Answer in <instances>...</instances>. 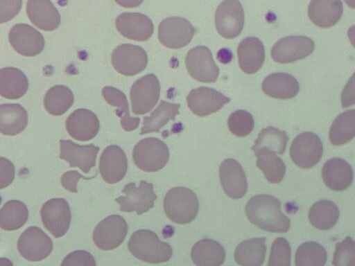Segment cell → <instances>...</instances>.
<instances>
[{
    "mask_svg": "<svg viewBox=\"0 0 355 266\" xmlns=\"http://www.w3.org/2000/svg\"><path fill=\"white\" fill-rule=\"evenodd\" d=\"M28 218V211L24 203L11 200L1 209L0 226L6 231H14L22 227Z\"/></svg>",
    "mask_w": 355,
    "mask_h": 266,
    "instance_id": "38",
    "label": "cell"
},
{
    "mask_svg": "<svg viewBox=\"0 0 355 266\" xmlns=\"http://www.w3.org/2000/svg\"><path fill=\"white\" fill-rule=\"evenodd\" d=\"M71 90L64 85H54L45 94L44 106L46 112L53 116L64 114L73 103Z\"/></svg>",
    "mask_w": 355,
    "mask_h": 266,
    "instance_id": "37",
    "label": "cell"
},
{
    "mask_svg": "<svg viewBox=\"0 0 355 266\" xmlns=\"http://www.w3.org/2000/svg\"><path fill=\"white\" fill-rule=\"evenodd\" d=\"M60 266H96V260L89 252L76 250L69 253Z\"/></svg>",
    "mask_w": 355,
    "mask_h": 266,
    "instance_id": "44",
    "label": "cell"
},
{
    "mask_svg": "<svg viewBox=\"0 0 355 266\" xmlns=\"http://www.w3.org/2000/svg\"><path fill=\"white\" fill-rule=\"evenodd\" d=\"M28 88L26 76L15 67H4L0 71V94L7 99L22 97Z\"/></svg>",
    "mask_w": 355,
    "mask_h": 266,
    "instance_id": "31",
    "label": "cell"
},
{
    "mask_svg": "<svg viewBox=\"0 0 355 266\" xmlns=\"http://www.w3.org/2000/svg\"><path fill=\"white\" fill-rule=\"evenodd\" d=\"M218 60L222 63H228L232 58V55L228 49L223 48L217 54Z\"/></svg>",
    "mask_w": 355,
    "mask_h": 266,
    "instance_id": "49",
    "label": "cell"
},
{
    "mask_svg": "<svg viewBox=\"0 0 355 266\" xmlns=\"http://www.w3.org/2000/svg\"><path fill=\"white\" fill-rule=\"evenodd\" d=\"M266 238H254L240 242L234 251V259L241 266H261L266 254Z\"/></svg>",
    "mask_w": 355,
    "mask_h": 266,
    "instance_id": "30",
    "label": "cell"
},
{
    "mask_svg": "<svg viewBox=\"0 0 355 266\" xmlns=\"http://www.w3.org/2000/svg\"><path fill=\"white\" fill-rule=\"evenodd\" d=\"M291 249L287 240L277 238L272 242L267 266H291Z\"/></svg>",
    "mask_w": 355,
    "mask_h": 266,
    "instance_id": "42",
    "label": "cell"
},
{
    "mask_svg": "<svg viewBox=\"0 0 355 266\" xmlns=\"http://www.w3.org/2000/svg\"><path fill=\"white\" fill-rule=\"evenodd\" d=\"M341 104L343 108L355 104V71L342 91Z\"/></svg>",
    "mask_w": 355,
    "mask_h": 266,
    "instance_id": "48",
    "label": "cell"
},
{
    "mask_svg": "<svg viewBox=\"0 0 355 266\" xmlns=\"http://www.w3.org/2000/svg\"><path fill=\"white\" fill-rule=\"evenodd\" d=\"M132 159L139 169L148 172H157L168 163L169 150L159 139L145 138L135 145Z\"/></svg>",
    "mask_w": 355,
    "mask_h": 266,
    "instance_id": "4",
    "label": "cell"
},
{
    "mask_svg": "<svg viewBox=\"0 0 355 266\" xmlns=\"http://www.w3.org/2000/svg\"><path fill=\"white\" fill-rule=\"evenodd\" d=\"M219 177L224 192L230 197L237 200L245 195L248 190L246 176L236 160H223L219 167Z\"/></svg>",
    "mask_w": 355,
    "mask_h": 266,
    "instance_id": "18",
    "label": "cell"
},
{
    "mask_svg": "<svg viewBox=\"0 0 355 266\" xmlns=\"http://www.w3.org/2000/svg\"><path fill=\"white\" fill-rule=\"evenodd\" d=\"M59 142V157L69 162V167H78L85 173H87L95 166L98 147L93 144L80 145L71 140L61 139Z\"/></svg>",
    "mask_w": 355,
    "mask_h": 266,
    "instance_id": "19",
    "label": "cell"
},
{
    "mask_svg": "<svg viewBox=\"0 0 355 266\" xmlns=\"http://www.w3.org/2000/svg\"><path fill=\"white\" fill-rule=\"evenodd\" d=\"M227 125L234 135L241 137L248 135L252 131L254 121L250 113L243 109H239L230 115Z\"/></svg>",
    "mask_w": 355,
    "mask_h": 266,
    "instance_id": "41",
    "label": "cell"
},
{
    "mask_svg": "<svg viewBox=\"0 0 355 266\" xmlns=\"http://www.w3.org/2000/svg\"><path fill=\"white\" fill-rule=\"evenodd\" d=\"M111 61L117 72L126 76H132L146 69L148 55L145 50L139 46L122 44L113 51Z\"/></svg>",
    "mask_w": 355,
    "mask_h": 266,
    "instance_id": "10",
    "label": "cell"
},
{
    "mask_svg": "<svg viewBox=\"0 0 355 266\" xmlns=\"http://www.w3.org/2000/svg\"><path fill=\"white\" fill-rule=\"evenodd\" d=\"M28 124V113L18 103H5L0 107V130L2 134L15 136Z\"/></svg>",
    "mask_w": 355,
    "mask_h": 266,
    "instance_id": "29",
    "label": "cell"
},
{
    "mask_svg": "<svg viewBox=\"0 0 355 266\" xmlns=\"http://www.w3.org/2000/svg\"><path fill=\"white\" fill-rule=\"evenodd\" d=\"M230 99L217 90L200 87L191 90L187 96L188 107L198 116H205L220 109Z\"/></svg>",
    "mask_w": 355,
    "mask_h": 266,
    "instance_id": "17",
    "label": "cell"
},
{
    "mask_svg": "<svg viewBox=\"0 0 355 266\" xmlns=\"http://www.w3.org/2000/svg\"><path fill=\"white\" fill-rule=\"evenodd\" d=\"M1 188L9 186L15 177V166L8 159L1 157Z\"/></svg>",
    "mask_w": 355,
    "mask_h": 266,
    "instance_id": "47",
    "label": "cell"
},
{
    "mask_svg": "<svg viewBox=\"0 0 355 266\" xmlns=\"http://www.w3.org/2000/svg\"><path fill=\"white\" fill-rule=\"evenodd\" d=\"M261 88L263 91L270 97L288 99L298 94L300 85L292 75L278 72L266 76L262 82Z\"/></svg>",
    "mask_w": 355,
    "mask_h": 266,
    "instance_id": "26",
    "label": "cell"
},
{
    "mask_svg": "<svg viewBox=\"0 0 355 266\" xmlns=\"http://www.w3.org/2000/svg\"><path fill=\"white\" fill-rule=\"evenodd\" d=\"M116 30L123 37L135 41H146L153 35L154 26L152 21L139 12H123L115 20Z\"/></svg>",
    "mask_w": 355,
    "mask_h": 266,
    "instance_id": "20",
    "label": "cell"
},
{
    "mask_svg": "<svg viewBox=\"0 0 355 266\" xmlns=\"http://www.w3.org/2000/svg\"><path fill=\"white\" fill-rule=\"evenodd\" d=\"M199 203L196 193L185 187L169 190L164 199V210L173 222L184 224L197 216Z\"/></svg>",
    "mask_w": 355,
    "mask_h": 266,
    "instance_id": "3",
    "label": "cell"
},
{
    "mask_svg": "<svg viewBox=\"0 0 355 266\" xmlns=\"http://www.w3.org/2000/svg\"><path fill=\"white\" fill-rule=\"evenodd\" d=\"M257 166L263 172L266 179L272 184H278L283 179L286 172V165L276 153L266 148L257 150Z\"/></svg>",
    "mask_w": 355,
    "mask_h": 266,
    "instance_id": "33",
    "label": "cell"
},
{
    "mask_svg": "<svg viewBox=\"0 0 355 266\" xmlns=\"http://www.w3.org/2000/svg\"><path fill=\"white\" fill-rule=\"evenodd\" d=\"M102 95L105 101L113 107L119 108L116 115L121 118V125L125 131H132L139 126L140 118L132 117L129 113V106L125 94L113 87H105L102 89Z\"/></svg>",
    "mask_w": 355,
    "mask_h": 266,
    "instance_id": "32",
    "label": "cell"
},
{
    "mask_svg": "<svg viewBox=\"0 0 355 266\" xmlns=\"http://www.w3.org/2000/svg\"><path fill=\"white\" fill-rule=\"evenodd\" d=\"M191 258L196 266H221L225 260V251L217 241L204 238L193 245Z\"/></svg>",
    "mask_w": 355,
    "mask_h": 266,
    "instance_id": "27",
    "label": "cell"
},
{
    "mask_svg": "<svg viewBox=\"0 0 355 266\" xmlns=\"http://www.w3.org/2000/svg\"><path fill=\"white\" fill-rule=\"evenodd\" d=\"M179 104L162 100L150 116H144L140 134L158 132L171 120L179 114Z\"/></svg>",
    "mask_w": 355,
    "mask_h": 266,
    "instance_id": "35",
    "label": "cell"
},
{
    "mask_svg": "<svg viewBox=\"0 0 355 266\" xmlns=\"http://www.w3.org/2000/svg\"><path fill=\"white\" fill-rule=\"evenodd\" d=\"M41 218L44 227L55 237L67 232L71 219L69 203L64 198H52L42 206Z\"/></svg>",
    "mask_w": 355,
    "mask_h": 266,
    "instance_id": "13",
    "label": "cell"
},
{
    "mask_svg": "<svg viewBox=\"0 0 355 266\" xmlns=\"http://www.w3.org/2000/svg\"><path fill=\"white\" fill-rule=\"evenodd\" d=\"M194 33L191 24L180 17H167L158 26L159 41L169 48L184 47L191 41Z\"/></svg>",
    "mask_w": 355,
    "mask_h": 266,
    "instance_id": "14",
    "label": "cell"
},
{
    "mask_svg": "<svg viewBox=\"0 0 355 266\" xmlns=\"http://www.w3.org/2000/svg\"><path fill=\"white\" fill-rule=\"evenodd\" d=\"M121 192L125 196L115 199V202L120 206V210L123 212L135 211L137 215H141L152 209L157 198L153 185L144 180L140 181L138 186L133 182L126 184Z\"/></svg>",
    "mask_w": 355,
    "mask_h": 266,
    "instance_id": "5",
    "label": "cell"
},
{
    "mask_svg": "<svg viewBox=\"0 0 355 266\" xmlns=\"http://www.w3.org/2000/svg\"><path fill=\"white\" fill-rule=\"evenodd\" d=\"M347 36L352 44L355 47V25L349 28L347 30Z\"/></svg>",
    "mask_w": 355,
    "mask_h": 266,
    "instance_id": "51",
    "label": "cell"
},
{
    "mask_svg": "<svg viewBox=\"0 0 355 266\" xmlns=\"http://www.w3.org/2000/svg\"><path fill=\"white\" fill-rule=\"evenodd\" d=\"M116 3H119L120 6L123 7H136L138 6L140 3H142V1H132V0H128V1H116Z\"/></svg>",
    "mask_w": 355,
    "mask_h": 266,
    "instance_id": "50",
    "label": "cell"
},
{
    "mask_svg": "<svg viewBox=\"0 0 355 266\" xmlns=\"http://www.w3.org/2000/svg\"><path fill=\"white\" fill-rule=\"evenodd\" d=\"M239 64L241 69L248 74L257 72L265 60L263 43L255 37L243 39L237 48Z\"/></svg>",
    "mask_w": 355,
    "mask_h": 266,
    "instance_id": "25",
    "label": "cell"
},
{
    "mask_svg": "<svg viewBox=\"0 0 355 266\" xmlns=\"http://www.w3.org/2000/svg\"><path fill=\"white\" fill-rule=\"evenodd\" d=\"M288 141L286 131L269 126L261 130L251 149L255 151L266 148L276 154H282L286 150Z\"/></svg>",
    "mask_w": 355,
    "mask_h": 266,
    "instance_id": "40",
    "label": "cell"
},
{
    "mask_svg": "<svg viewBox=\"0 0 355 266\" xmlns=\"http://www.w3.org/2000/svg\"><path fill=\"white\" fill-rule=\"evenodd\" d=\"M327 260L325 248L315 241L302 243L295 252V266H324Z\"/></svg>",
    "mask_w": 355,
    "mask_h": 266,
    "instance_id": "39",
    "label": "cell"
},
{
    "mask_svg": "<svg viewBox=\"0 0 355 266\" xmlns=\"http://www.w3.org/2000/svg\"><path fill=\"white\" fill-rule=\"evenodd\" d=\"M128 247L135 258L150 263L166 262L173 255L171 246L161 241L155 232L148 229L135 231L130 236Z\"/></svg>",
    "mask_w": 355,
    "mask_h": 266,
    "instance_id": "2",
    "label": "cell"
},
{
    "mask_svg": "<svg viewBox=\"0 0 355 266\" xmlns=\"http://www.w3.org/2000/svg\"><path fill=\"white\" fill-rule=\"evenodd\" d=\"M355 136V109L340 114L333 121L329 129V141L334 145H341Z\"/></svg>",
    "mask_w": 355,
    "mask_h": 266,
    "instance_id": "36",
    "label": "cell"
},
{
    "mask_svg": "<svg viewBox=\"0 0 355 266\" xmlns=\"http://www.w3.org/2000/svg\"><path fill=\"white\" fill-rule=\"evenodd\" d=\"M186 68L189 75L202 82H214L219 75L211 51L205 46H198L189 50L185 58Z\"/></svg>",
    "mask_w": 355,
    "mask_h": 266,
    "instance_id": "15",
    "label": "cell"
},
{
    "mask_svg": "<svg viewBox=\"0 0 355 266\" xmlns=\"http://www.w3.org/2000/svg\"><path fill=\"white\" fill-rule=\"evenodd\" d=\"M343 10L340 1H312L308 7V15L315 25L329 28L339 21Z\"/></svg>",
    "mask_w": 355,
    "mask_h": 266,
    "instance_id": "28",
    "label": "cell"
},
{
    "mask_svg": "<svg viewBox=\"0 0 355 266\" xmlns=\"http://www.w3.org/2000/svg\"><path fill=\"white\" fill-rule=\"evenodd\" d=\"M334 266H355V240L347 236L336 244L332 260Z\"/></svg>",
    "mask_w": 355,
    "mask_h": 266,
    "instance_id": "43",
    "label": "cell"
},
{
    "mask_svg": "<svg viewBox=\"0 0 355 266\" xmlns=\"http://www.w3.org/2000/svg\"><path fill=\"white\" fill-rule=\"evenodd\" d=\"M8 39L14 50L26 57L40 54L45 45L43 35L26 24L14 25L9 31Z\"/></svg>",
    "mask_w": 355,
    "mask_h": 266,
    "instance_id": "16",
    "label": "cell"
},
{
    "mask_svg": "<svg viewBox=\"0 0 355 266\" xmlns=\"http://www.w3.org/2000/svg\"><path fill=\"white\" fill-rule=\"evenodd\" d=\"M159 94L160 84L153 73L137 80L130 91L132 113L141 115L149 112L157 104Z\"/></svg>",
    "mask_w": 355,
    "mask_h": 266,
    "instance_id": "6",
    "label": "cell"
},
{
    "mask_svg": "<svg viewBox=\"0 0 355 266\" xmlns=\"http://www.w3.org/2000/svg\"><path fill=\"white\" fill-rule=\"evenodd\" d=\"M249 221L269 232L285 233L291 227L290 219L281 209V202L275 197L260 194L252 197L245 206Z\"/></svg>",
    "mask_w": 355,
    "mask_h": 266,
    "instance_id": "1",
    "label": "cell"
},
{
    "mask_svg": "<svg viewBox=\"0 0 355 266\" xmlns=\"http://www.w3.org/2000/svg\"><path fill=\"white\" fill-rule=\"evenodd\" d=\"M314 42L305 35H291L278 40L272 47L271 56L274 61L282 63L293 62L311 54Z\"/></svg>",
    "mask_w": 355,
    "mask_h": 266,
    "instance_id": "12",
    "label": "cell"
},
{
    "mask_svg": "<svg viewBox=\"0 0 355 266\" xmlns=\"http://www.w3.org/2000/svg\"><path fill=\"white\" fill-rule=\"evenodd\" d=\"M323 153L322 143L320 137L311 132L298 134L290 148V157L297 166L310 168L316 165Z\"/></svg>",
    "mask_w": 355,
    "mask_h": 266,
    "instance_id": "7",
    "label": "cell"
},
{
    "mask_svg": "<svg viewBox=\"0 0 355 266\" xmlns=\"http://www.w3.org/2000/svg\"><path fill=\"white\" fill-rule=\"evenodd\" d=\"M244 11L237 0H225L215 12V24L218 33L225 39H233L241 33L244 26Z\"/></svg>",
    "mask_w": 355,
    "mask_h": 266,
    "instance_id": "9",
    "label": "cell"
},
{
    "mask_svg": "<svg viewBox=\"0 0 355 266\" xmlns=\"http://www.w3.org/2000/svg\"><path fill=\"white\" fill-rule=\"evenodd\" d=\"M98 168L103 179L107 184L120 181L128 170L125 153L118 145L107 146L101 155Z\"/></svg>",
    "mask_w": 355,
    "mask_h": 266,
    "instance_id": "21",
    "label": "cell"
},
{
    "mask_svg": "<svg viewBox=\"0 0 355 266\" xmlns=\"http://www.w3.org/2000/svg\"><path fill=\"white\" fill-rule=\"evenodd\" d=\"M308 216L310 223L315 228L328 230L336 224L339 218V209L332 201L321 200L311 206Z\"/></svg>",
    "mask_w": 355,
    "mask_h": 266,
    "instance_id": "34",
    "label": "cell"
},
{
    "mask_svg": "<svg viewBox=\"0 0 355 266\" xmlns=\"http://www.w3.org/2000/svg\"><path fill=\"white\" fill-rule=\"evenodd\" d=\"M49 236L37 227H29L20 235L17 249L21 256L29 261H40L48 257L53 249Z\"/></svg>",
    "mask_w": 355,
    "mask_h": 266,
    "instance_id": "11",
    "label": "cell"
},
{
    "mask_svg": "<svg viewBox=\"0 0 355 266\" xmlns=\"http://www.w3.org/2000/svg\"><path fill=\"white\" fill-rule=\"evenodd\" d=\"M128 224L119 215H111L101 220L93 231V241L104 251L118 247L125 240L128 233Z\"/></svg>",
    "mask_w": 355,
    "mask_h": 266,
    "instance_id": "8",
    "label": "cell"
},
{
    "mask_svg": "<svg viewBox=\"0 0 355 266\" xmlns=\"http://www.w3.org/2000/svg\"><path fill=\"white\" fill-rule=\"evenodd\" d=\"M26 10L31 21L41 30L51 31L60 24V15L50 1H28Z\"/></svg>",
    "mask_w": 355,
    "mask_h": 266,
    "instance_id": "24",
    "label": "cell"
},
{
    "mask_svg": "<svg viewBox=\"0 0 355 266\" xmlns=\"http://www.w3.org/2000/svg\"><path fill=\"white\" fill-rule=\"evenodd\" d=\"M21 1H0L1 23L13 18L19 11Z\"/></svg>",
    "mask_w": 355,
    "mask_h": 266,
    "instance_id": "46",
    "label": "cell"
},
{
    "mask_svg": "<svg viewBox=\"0 0 355 266\" xmlns=\"http://www.w3.org/2000/svg\"><path fill=\"white\" fill-rule=\"evenodd\" d=\"M322 177L325 185L331 190L342 191L352 184L354 172L352 166L345 160L333 157L324 163Z\"/></svg>",
    "mask_w": 355,
    "mask_h": 266,
    "instance_id": "23",
    "label": "cell"
},
{
    "mask_svg": "<svg viewBox=\"0 0 355 266\" xmlns=\"http://www.w3.org/2000/svg\"><path fill=\"white\" fill-rule=\"evenodd\" d=\"M96 175L88 177L83 176L77 170H70L64 172L62 175L60 182L66 190L71 193H77V183L79 179H91L95 177Z\"/></svg>",
    "mask_w": 355,
    "mask_h": 266,
    "instance_id": "45",
    "label": "cell"
},
{
    "mask_svg": "<svg viewBox=\"0 0 355 266\" xmlns=\"http://www.w3.org/2000/svg\"><path fill=\"white\" fill-rule=\"evenodd\" d=\"M66 130L76 140L87 141L94 138L99 130L100 123L97 116L91 110L79 108L67 118Z\"/></svg>",
    "mask_w": 355,
    "mask_h": 266,
    "instance_id": "22",
    "label": "cell"
}]
</instances>
